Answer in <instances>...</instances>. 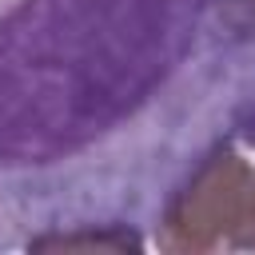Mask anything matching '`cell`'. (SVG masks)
<instances>
[{"label": "cell", "instance_id": "7a4b0ae2", "mask_svg": "<svg viewBox=\"0 0 255 255\" xmlns=\"http://www.w3.org/2000/svg\"><path fill=\"white\" fill-rule=\"evenodd\" d=\"M235 251H255V183H251V199H247V223L239 231V247Z\"/></svg>", "mask_w": 255, "mask_h": 255}, {"label": "cell", "instance_id": "6da1fadb", "mask_svg": "<svg viewBox=\"0 0 255 255\" xmlns=\"http://www.w3.org/2000/svg\"><path fill=\"white\" fill-rule=\"evenodd\" d=\"M251 183H255V163L231 143L215 147L163 207L155 227L159 251H175V255L235 251L239 231L247 223Z\"/></svg>", "mask_w": 255, "mask_h": 255}]
</instances>
